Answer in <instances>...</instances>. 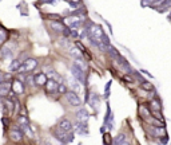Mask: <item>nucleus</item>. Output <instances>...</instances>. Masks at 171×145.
I'll return each instance as SVG.
<instances>
[{"instance_id": "f257e3e1", "label": "nucleus", "mask_w": 171, "mask_h": 145, "mask_svg": "<svg viewBox=\"0 0 171 145\" xmlns=\"http://www.w3.org/2000/svg\"><path fill=\"white\" fill-rule=\"evenodd\" d=\"M36 67H38V61L33 59V58H28V59L23 61V63H21V66L19 67V70L16 71V74H20V73L28 74L31 71H33Z\"/></svg>"}, {"instance_id": "f03ea898", "label": "nucleus", "mask_w": 171, "mask_h": 145, "mask_svg": "<svg viewBox=\"0 0 171 145\" xmlns=\"http://www.w3.org/2000/svg\"><path fill=\"white\" fill-rule=\"evenodd\" d=\"M54 134L56 136L58 140H60L62 143L67 144V143H71L74 140V133L72 132H64L62 129H59L56 126V129H54Z\"/></svg>"}, {"instance_id": "7ed1b4c3", "label": "nucleus", "mask_w": 171, "mask_h": 145, "mask_svg": "<svg viewBox=\"0 0 171 145\" xmlns=\"http://www.w3.org/2000/svg\"><path fill=\"white\" fill-rule=\"evenodd\" d=\"M66 98H67V102L71 105V106H75V107H79L80 105H82V100H80V97L78 95L75 91L72 90H68L66 94Z\"/></svg>"}, {"instance_id": "20e7f679", "label": "nucleus", "mask_w": 171, "mask_h": 145, "mask_svg": "<svg viewBox=\"0 0 171 145\" xmlns=\"http://www.w3.org/2000/svg\"><path fill=\"white\" fill-rule=\"evenodd\" d=\"M11 90H12V93H14V94L21 95L24 93V82L19 81L17 78L12 79V81H11Z\"/></svg>"}, {"instance_id": "39448f33", "label": "nucleus", "mask_w": 171, "mask_h": 145, "mask_svg": "<svg viewBox=\"0 0 171 145\" xmlns=\"http://www.w3.org/2000/svg\"><path fill=\"white\" fill-rule=\"evenodd\" d=\"M83 18H80V16H74V15H71V16H68L64 19V23L67 24L70 28H75V27H79V26H82L83 24Z\"/></svg>"}, {"instance_id": "423d86ee", "label": "nucleus", "mask_w": 171, "mask_h": 145, "mask_svg": "<svg viewBox=\"0 0 171 145\" xmlns=\"http://www.w3.org/2000/svg\"><path fill=\"white\" fill-rule=\"evenodd\" d=\"M71 74H72V77L79 83H86V73L83 71V70L78 69V67H75L72 64V66H71Z\"/></svg>"}, {"instance_id": "0eeeda50", "label": "nucleus", "mask_w": 171, "mask_h": 145, "mask_svg": "<svg viewBox=\"0 0 171 145\" xmlns=\"http://www.w3.org/2000/svg\"><path fill=\"white\" fill-rule=\"evenodd\" d=\"M44 87H46V93L47 94H55L58 91V81L48 78L44 85Z\"/></svg>"}, {"instance_id": "6e6552de", "label": "nucleus", "mask_w": 171, "mask_h": 145, "mask_svg": "<svg viewBox=\"0 0 171 145\" xmlns=\"http://www.w3.org/2000/svg\"><path fill=\"white\" fill-rule=\"evenodd\" d=\"M11 91V82L10 81H0V97L5 98Z\"/></svg>"}, {"instance_id": "1a4fd4ad", "label": "nucleus", "mask_w": 171, "mask_h": 145, "mask_svg": "<svg viewBox=\"0 0 171 145\" xmlns=\"http://www.w3.org/2000/svg\"><path fill=\"white\" fill-rule=\"evenodd\" d=\"M58 128L62 129V130H64V132H72L74 130L72 122H71L68 118H62L58 124Z\"/></svg>"}, {"instance_id": "9d476101", "label": "nucleus", "mask_w": 171, "mask_h": 145, "mask_svg": "<svg viewBox=\"0 0 171 145\" xmlns=\"http://www.w3.org/2000/svg\"><path fill=\"white\" fill-rule=\"evenodd\" d=\"M10 137L12 141H16V143H19L21 141V138H23V130L19 128V126H16V128H12L11 132H10Z\"/></svg>"}, {"instance_id": "9b49d317", "label": "nucleus", "mask_w": 171, "mask_h": 145, "mask_svg": "<svg viewBox=\"0 0 171 145\" xmlns=\"http://www.w3.org/2000/svg\"><path fill=\"white\" fill-rule=\"evenodd\" d=\"M48 77L46 75V73H38L33 75V81H35V85L38 86H44L46 82H47Z\"/></svg>"}, {"instance_id": "f8f14e48", "label": "nucleus", "mask_w": 171, "mask_h": 145, "mask_svg": "<svg viewBox=\"0 0 171 145\" xmlns=\"http://www.w3.org/2000/svg\"><path fill=\"white\" fill-rule=\"evenodd\" d=\"M88 112H87L86 109H83V107H80V110H78L76 112V118L79 122H83V124H87V121H88Z\"/></svg>"}, {"instance_id": "ddd939ff", "label": "nucleus", "mask_w": 171, "mask_h": 145, "mask_svg": "<svg viewBox=\"0 0 171 145\" xmlns=\"http://www.w3.org/2000/svg\"><path fill=\"white\" fill-rule=\"evenodd\" d=\"M49 27L56 32H63V30L66 26H64V23L62 20H56V21H51V23H49Z\"/></svg>"}, {"instance_id": "4468645a", "label": "nucleus", "mask_w": 171, "mask_h": 145, "mask_svg": "<svg viewBox=\"0 0 171 145\" xmlns=\"http://www.w3.org/2000/svg\"><path fill=\"white\" fill-rule=\"evenodd\" d=\"M158 10V12H160V14H163V12L169 11L171 8V0H163V2L160 3L158 7H155Z\"/></svg>"}, {"instance_id": "2eb2a0df", "label": "nucleus", "mask_w": 171, "mask_h": 145, "mask_svg": "<svg viewBox=\"0 0 171 145\" xmlns=\"http://www.w3.org/2000/svg\"><path fill=\"white\" fill-rule=\"evenodd\" d=\"M70 87H71V90L76 93V91H79L80 89H82V83H79V82H78L76 79L72 77V78L70 79Z\"/></svg>"}, {"instance_id": "dca6fc26", "label": "nucleus", "mask_w": 171, "mask_h": 145, "mask_svg": "<svg viewBox=\"0 0 171 145\" xmlns=\"http://www.w3.org/2000/svg\"><path fill=\"white\" fill-rule=\"evenodd\" d=\"M150 109H151L152 113L154 112H162V105L158 100H152L150 102Z\"/></svg>"}, {"instance_id": "f3484780", "label": "nucleus", "mask_w": 171, "mask_h": 145, "mask_svg": "<svg viewBox=\"0 0 171 145\" xmlns=\"http://www.w3.org/2000/svg\"><path fill=\"white\" fill-rule=\"evenodd\" d=\"M74 66L78 67V69H80V70H83V71H86V69H87V64H86V62H84V59H83V58H76Z\"/></svg>"}, {"instance_id": "a211bd4d", "label": "nucleus", "mask_w": 171, "mask_h": 145, "mask_svg": "<svg viewBox=\"0 0 171 145\" xmlns=\"http://www.w3.org/2000/svg\"><path fill=\"white\" fill-rule=\"evenodd\" d=\"M141 87L143 89V90H147V91H152V90H154V85L150 83L148 81H146V79H143V81L141 82Z\"/></svg>"}, {"instance_id": "6ab92c4d", "label": "nucleus", "mask_w": 171, "mask_h": 145, "mask_svg": "<svg viewBox=\"0 0 171 145\" xmlns=\"http://www.w3.org/2000/svg\"><path fill=\"white\" fill-rule=\"evenodd\" d=\"M76 130L78 133L80 134H86L87 133V124H83V122H76Z\"/></svg>"}, {"instance_id": "aec40b11", "label": "nucleus", "mask_w": 171, "mask_h": 145, "mask_svg": "<svg viewBox=\"0 0 171 145\" xmlns=\"http://www.w3.org/2000/svg\"><path fill=\"white\" fill-rule=\"evenodd\" d=\"M124 141H126V134H118L116 137L114 138L112 145H122Z\"/></svg>"}, {"instance_id": "412c9836", "label": "nucleus", "mask_w": 171, "mask_h": 145, "mask_svg": "<svg viewBox=\"0 0 171 145\" xmlns=\"http://www.w3.org/2000/svg\"><path fill=\"white\" fill-rule=\"evenodd\" d=\"M21 61L20 59H15V61H12V63H11V66H10V70L11 71H17L19 70V67L21 66Z\"/></svg>"}, {"instance_id": "4be33fe9", "label": "nucleus", "mask_w": 171, "mask_h": 145, "mask_svg": "<svg viewBox=\"0 0 171 145\" xmlns=\"http://www.w3.org/2000/svg\"><path fill=\"white\" fill-rule=\"evenodd\" d=\"M70 55H71V57H74L75 59H76V58H83L82 51H80L78 47H72V48H71V50H70Z\"/></svg>"}, {"instance_id": "5701e85b", "label": "nucleus", "mask_w": 171, "mask_h": 145, "mask_svg": "<svg viewBox=\"0 0 171 145\" xmlns=\"http://www.w3.org/2000/svg\"><path fill=\"white\" fill-rule=\"evenodd\" d=\"M67 91L68 90H67L66 83H58V91H56L58 94H66Z\"/></svg>"}, {"instance_id": "b1692460", "label": "nucleus", "mask_w": 171, "mask_h": 145, "mask_svg": "<svg viewBox=\"0 0 171 145\" xmlns=\"http://www.w3.org/2000/svg\"><path fill=\"white\" fill-rule=\"evenodd\" d=\"M46 18L49 20H52V21H56V20H62L63 18L60 16V15H58V14H47L46 15Z\"/></svg>"}, {"instance_id": "393cba45", "label": "nucleus", "mask_w": 171, "mask_h": 145, "mask_svg": "<svg viewBox=\"0 0 171 145\" xmlns=\"http://www.w3.org/2000/svg\"><path fill=\"white\" fill-rule=\"evenodd\" d=\"M0 51H2L3 57H10V55H11V50L8 47H4V46H2V50H0Z\"/></svg>"}, {"instance_id": "a878e982", "label": "nucleus", "mask_w": 171, "mask_h": 145, "mask_svg": "<svg viewBox=\"0 0 171 145\" xmlns=\"http://www.w3.org/2000/svg\"><path fill=\"white\" fill-rule=\"evenodd\" d=\"M123 81L130 82V83H134V82H135V78H132V77H130L128 74H126V75H123Z\"/></svg>"}, {"instance_id": "bb28decb", "label": "nucleus", "mask_w": 171, "mask_h": 145, "mask_svg": "<svg viewBox=\"0 0 171 145\" xmlns=\"http://www.w3.org/2000/svg\"><path fill=\"white\" fill-rule=\"evenodd\" d=\"M111 83H112V82H107V85H106V97H108V93H110V86H111Z\"/></svg>"}, {"instance_id": "cd10ccee", "label": "nucleus", "mask_w": 171, "mask_h": 145, "mask_svg": "<svg viewBox=\"0 0 171 145\" xmlns=\"http://www.w3.org/2000/svg\"><path fill=\"white\" fill-rule=\"evenodd\" d=\"M108 143H110V134L106 133V134H104V144L108 145Z\"/></svg>"}, {"instance_id": "c85d7f7f", "label": "nucleus", "mask_w": 171, "mask_h": 145, "mask_svg": "<svg viewBox=\"0 0 171 145\" xmlns=\"http://www.w3.org/2000/svg\"><path fill=\"white\" fill-rule=\"evenodd\" d=\"M169 19L171 20V11H170V14H169Z\"/></svg>"}, {"instance_id": "c756f323", "label": "nucleus", "mask_w": 171, "mask_h": 145, "mask_svg": "<svg viewBox=\"0 0 171 145\" xmlns=\"http://www.w3.org/2000/svg\"><path fill=\"white\" fill-rule=\"evenodd\" d=\"M0 2H2V0H0Z\"/></svg>"}]
</instances>
